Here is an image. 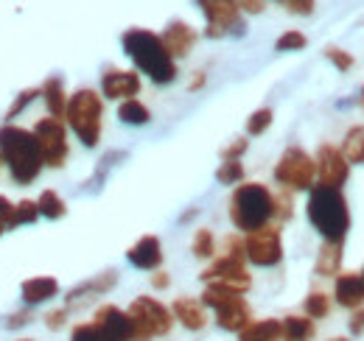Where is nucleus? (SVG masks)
<instances>
[{
	"label": "nucleus",
	"mask_w": 364,
	"mask_h": 341,
	"mask_svg": "<svg viewBox=\"0 0 364 341\" xmlns=\"http://www.w3.org/2000/svg\"><path fill=\"white\" fill-rule=\"evenodd\" d=\"M339 269H342V244L339 241H322L314 271H317L319 277H336Z\"/></svg>",
	"instance_id": "nucleus-24"
},
{
	"label": "nucleus",
	"mask_w": 364,
	"mask_h": 341,
	"mask_svg": "<svg viewBox=\"0 0 364 341\" xmlns=\"http://www.w3.org/2000/svg\"><path fill=\"white\" fill-rule=\"evenodd\" d=\"M252 322V308L244 299V294H232L216 308V325L228 333H238Z\"/></svg>",
	"instance_id": "nucleus-14"
},
{
	"label": "nucleus",
	"mask_w": 364,
	"mask_h": 341,
	"mask_svg": "<svg viewBox=\"0 0 364 341\" xmlns=\"http://www.w3.org/2000/svg\"><path fill=\"white\" fill-rule=\"evenodd\" d=\"M238 11H247V14H261L267 9V0H235Z\"/></svg>",
	"instance_id": "nucleus-43"
},
{
	"label": "nucleus",
	"mask_w": 364,
	"mask_h": 341,
	"mask_svg": "<svg viewBox=\"0 0 364 341\" xmlns=\"http://www.w3.org/2000/svg\"><path fill=\"white\" fill-rule=\"evenodd\" d=\"M277 3L286 6L291 14H303V17H309L314 11V0H277Z\"/></svg>",
	"instance_id": "nucleus-41"
},
{
	"label": "nucleus",
	"mask_w": 364,
	"mask_h": 341,
	"mask_svg": "<svg viewBox=\"0 0 364 341\" xmlns=\"http://www.w3.org/2000/svg\"><path fill=\"white\" fill-rule=\"evenodd\" d=\"M199 277L205 283H222V286H228V288L238 291V294H247L252 288V277L247 271V263L241 257H232V255L216 257Z\"/></svg>",
	"instance_id": "nucleus-11"
},
{
	"label": "nucleus",
	"mask_w": 364,
	"mask_h": 341,
	"mask_svg": "<svg viewBox=\"0 0 364 341\" xmlns=\"http://www.w3.org/2000/svg\"><path fill=\"white\" fill-rule=\"evenodd\" d=\"M59 294V283L53 277H31L20 286V297L26 302V308H37L48 299H53Z\"/></svg>",
	"instance_id": "nucleus-21"
},
{
	"label": "nucleus",
	"mask_w": 364,
	"mask_h": 341,
	"mask_svg": "<svg viewBox=\"0 0 364 341\" xmlns=\"http://www.w3.org/2000/svg\"><path fill=\"white\" fill-rule=\"evenodd\" d=\"M121 43H124L127 56L135 62L137 70L146 73L154 85H171L177 79V65H174L171 53L166 50L160 34H154L149 28H129L121 37Z\"/></svg>",
	"instance_id": "nucleus-2"
},
{
	"label": "nucleus",
	"mask_w": 364,
	"mask_h": 341,
	"mask_svg": "<svg viewBox=\"0 0 364 341\" xmlns=\"http://www.w3.org/2000/svg\"><path fill=\"white\" fill-rule=\"evenodd\" d=\"M328 341H350V339H345V336H336V339H328Z\"/></svg>",
	"instance_id": "nucleus-49"
},
{
	"label": "nucleus",
	"mask_w": 364,
	"mask_h": 341,
	"mask_svg": "<svg viewBox=\"0 0 364 341\" xmlns=\"http://www.w3.org/2000/svg\"><path fill=\"white\" fill-rule=\"evenodd\" d=\"M342 157L348 163H356V166H364V126H350L345 140H342Z\"/></svg>",
	"instance_id": "nucleus-27"
},
{
	"label": "nucleus",
	"mask_w": 364,
	"mask_h": 341,
	"mask_svg": "<svg viewBox=\"0 0 364 341\" xmlns=\"http://www.w3.org/2000/svg\"><path fill=\"white\" fill-rule=\"evenodd\" d=\"M303 310H306L309 319H325L331 313V299H328V294H322V291H311L306 297V302H303Z\"/></svg>",
	"instance_id": "nucleus-30"
},
{
	"label": "nucleus",
	"mask_w": 364,
	"mask_h": 341,
	"mask_svg": "<svg viewBox=\"0 0 364 341\" xmlns=\"http://www.w3.org/2000/svg\"><path fill=\"white\" fill-rule=\"evenodd\" d=\"M0 163H6L17 185H31L46 168L34 131L14 124L0 126Z\"/></svg>",
	"instance_id": "nucleus-1"
},
{
	"label": "nucleus",
	"mask_w": 364,
	"mask_h": 341,
	"mask_svg": "<svg viewBox=\"0 0 364 341\" xmlns=\"http://www.w3.org/2000/svg\"><path fill=\"white\" fill-rule=\"evenodd\" d=\"M306 43H309L306 34H300V31H286L283 37H277L274 48H277V50H303Z\"/></svg>",
	"instance_id": "nucleus-38"
},
{
	"label": "nucleus",
	"mask_w": 364,
	"mask_h": 341,
	"mask_svg": "<svg viewBox=\"0 0 364 341\" xmlns=\"http://www.w3.org/2000/svg\"><path fill=\"white\" fill-rule=\"evenodd\" d=\"M115 283H118V271H104V274H95L90 280H85V283H79L76 288H70L68 291V297H65V308L70 310V308H76V305H82V302H87L92 297H101V294H107V291H112L115 288Z\"/></svg>",
	"instance_id": "nucleus-16"
},
{
	"label": "nucleus",
	"mask_w": 364,
	"mask_h": 341,
	"mask_svg": "<svg viewBox=\"0 0 364 341\" xmlns=\"http://www.w3.org/2000/svg\"><path fill=\"white\" fill-rule=\"evenodd\" d=\"M127 260L140 271H157L163 263V244L157 235H143L135 247L127 252Z\"/></svg>",
	"instance_id": "nucleus-17"
},
{
	"label": "nucleus",
	"mask_w": 364,
	"mask_h": 341,
	"mask_svg": "<svg viewBox=\"0 0 364 341\" xmlns=\"http://www.w3.org/2000/svg\"><path fill=\"white\" fill-rule=\"evenodd\" d=\"M274 196V218L277 221H289L294 215V202H291V193L286 188H280V193H272Z\"/></svg>",
	"instance_id": "nucleus-35"
},
{
	"label": "nucleus",
	"mask_w": 364,
	"mask_h": 341,
	"mask_svg": "<svg viewBox=\"0 0 364 341\" xmlns=\"http://www.w3.org/2000/svg\"><path fill=\"white\" fill-rule=\"evenodd\" d=\"M274 218V196L261 182H244L230 196V221L241 232H255Z\"/></svg>",
	"instance_id": "nucleus-4"
},
{
	"label": "nucleus",
	"mask_w": 364,
	"mask_h": 341,
	"mask_svg": "<svg viewBox=\"0 0 364 341\" xmlns=\"http://www.w3.org/2000/svg\"><path fill=\"white\" fill-rule=\"evenodd\" d=\"M359 104H362V109H364V87H362V98H359Z\"/></svg>",
	"instance_id": "nucleus-50"
},
{
	"label": "nucleus",
	"mask_w": 364,
	"mask_h": 341,
	"mask_svg": "<svg viewBox=\"0 0 364 341\" xmlns=\"http://www.w3.org/2000/svg\"><path fill=\"white\" fill-rule=\"evenodd\" d=\"M205 20H208V37L219 40L228 34H241L244 31V20L241 11L235 6V0H196Z\"/></svg>",
	"instance_id": "nucleus-10"
},
{
	"label": "nucleus",
	"mask_w": 364,
	"mask_h": 341,
	"mask_svg": "<svg viewBox=\"0 0 364 341\" xmlns=\"http://www.w3.org/2000/svg\"><path fill=\"white\" fill-rule=\"evenodd\" d=\"M202 85H205V73H196V76H193V82L188 85V90L193 92V90H199V87H202Z\"/></svg>",
	"instance_id": "nucleus-46"
},
{
	"label": "nucleus",
	"mask_w": 364,
	"mask_h": 341,
	"mask_svg": "<svg viewBox=\"0 0 364 341\" xmlns=\"http://www.w3.org/2000/svg\"><path fill=\"white\" fill-rule=\"evenodd\" d=\"M118 118H121L124 124H129V126H143V124L151 121V112H149V107L140 104L137 98H129V101H121Z\"/></svg>",
	"instance_id": "nucleus-28"
},
{
	"label": "nucleus",
	"mask_w": 364,
	"mask_h": 341,
	"mask_svg": "<svg viewBox=\"0 0 364 341\" xmlns=\"http://www.w3.org/2000/svg\"><path fill=\"white\" fill-rule=\"evenodd\" d=\"M272 126V109L264 107V109H255L250 118H247V134H264L267 129Z\"/></svg>",
	"instance_id": "nucleus-34"
},
{
	"label": "nucleus",
	"mask_w": 364,
	"mask_h": 341,
	"mask_svg": "<svg viewBox=\"0 0 364 341\" xmlns=\"http://www.w3.org/2000/svg\"><path fill=\"white\" fill-rule=\"evenodd\" d=\"M31 131L37 137V146H40V154H43V166H48V168H62L68 163V154H70L65 121L48 115V118H40Z\"/></svg>",
	"instance_id": "nucleus-8"
},
{
	"label": "nucleus",
	"mask_w": 364,
	"mask_h": 341,
	"mask_svg": "<svg viewBox=\"0 0 364 341\" xmlns=\"http://www.w3.org/2000/svg\"><path fill=\"white\" fill-rule=\"evenodd\" d=\"M129 319L135 328V339L132 341H151L160 336H168L174 328V316L171 310L154 297H137L129 305Z\"/></svg>",
	"instance_id": "nucleus-6"
},
{
	"label": "nucleus",
	"mask_w": 364,
	"mask_h": 341,
	"mask_svg": "<svg viewBox=\"0 0 364 341\" xmlns=\"http://www.w3.org/2000/svg\"><path fill=\"white\" fill-rule=\"evenodd\" d=\"M37 210H40V215H46V218H50V221H56V218H65L68 205H65V199H62L56 190H43L40 199H37Z\"/></svg>",
	"instance_id": "nucleus-29"
},
{
	"label": "nucleus",
	"mask_w": 364,
	"mask_h": 341,
	"mask_svg": "<svg viewBox=\"0 0 364 341\" xmlns=\"http://www.w3.org/2000/svg\"><path fill=\"white\" fill-rule=\"evenodd\" d=\"M168 286H171L168 271H154V274H151V288H154V291H166Z\"/></svg>",
	"instance_id": "nucleus-45"
},
{
	"label": "nucleus",
	"mask_w": 364,
	"mask_h": 341,
	"mask_svg": "<svg viewBox=\"0 0 364 341\" xmlns=\"http://www.w3.org/2000/svg\"><path fill=\"white\" fill-rule=\"evenodd\" d=\"M17 341H34V339H17Z\"/></svg>",
	"instance_id": "nucleus-51"
},
{
	"label": "nucleus",
	"mask_w": 364,
	"mask_h": 341,
	"mask_svg": "<svg viewBox=\"0 0 364 341\" xmlns=\"http://www.w3.org/2000/svg\"><path fill=\"white\" fill-rule=\"evenodd\" d=\"M34 98H40V90H34V87H31V90H23V92L17 95V101L9 107V112H6L9 124H11V121H14V118H17V115H20V112H23V109H26V107L34 101Z\"/></svg>",
	"instance_id": "nucleus-37"
},
{
	"label": "nucleus",
	"mask_w": 364,
	"mask_h": 341,
	"mask_svg": "<svg viewBox=\"0 0 364 341\" xmlns=\"http://www.w3.org/2000/svg\"><path fill=\"white\" fill-rule=\"evenodd\" d=\"M70 341H112L95 322H82L70 330Z\"/></svg>",
	"instance_id": "nucleus-32"
},
{
	"label": "nucleus",
	"mask_w": 364,
	"mask_h": 341,
	"mask_svg": "<svg viewBox=\"0 0 364 341\" xmlns=\"http://www.w3.org/2000/svg\"><path fill=\"white\" fill-rule=\"evenodd\" d=\"M314 163H317L319 185H328V188H342V185L348 182V176H350V163H348V160L342 157V151H339L336 146H331V143L319 146Z\"/></svg>",
	"instance_id": "nucleus-12"
},
{
	"label": "nucleus",
	"mask_w": 364,
	"mask_h": 341,
	"mask_svg": "<svg viewBox=\"0 0 364 341\" xmlns=\"http://www.w3.org/2000/svg\"><path fill=\"white\" fill-rule=\"evenodd\" d=\"M314 333H317V325L309 316L291 313V316L280 319V341H311Z\"/></svg>",
	"instance_id": "nucleus-23"
},
{
	"label": "nucleus",
	"mask_w": 364,
	"mask_h": 341,
	"mask_svg": "<svg viewBox=\"0 0 364 341\" xmlns=\"http://www.w3.org/2000/svg\"><path fill=\"white\" fill-rule=\"evenodd\" d=\"M171 316L174 322H180L185 330L196 333V330H205L208 328V310L199 299L193 297H177L171 305Z\"/></svg>",
	"instance_id": "nucleus-18"
},
{
	"label": "nucleus",
	"mask_w": 364,
	"mask_h": 341,
	"mask_svg": "<svg viewBox=\"0 0 364 341\" xmlns=\"http://www.w3.org/2000/svg\"><path fill=\"white\" fill-rule=\"evenodd\" d=\"M317 179V163L309 151H303L300 146H289L277 166H274V182L286 190H311Z\"/></svg>",
	"instance_id": "nucleus-7"
},
{
	"label": "nucleus",
	"mask_w": 364,
	"mask_h": 341,
	"mask_svg": "<svg viewBox=\"0 0 364 341\" xmlns=\"http://www.w3.org/2000/svg\"><path fill=\"white\" fill-rule=\"evenodd\" d=\"M3 232H9V229H6V221H3V215H0V235H3Z\"/></svg>",
	"instance_id": "nucleus-48"
},
{
	"label": "nucleus",
	"mask_w": 364,
	"mask_h": 341,
	"mask_svg": "<svg viewBox=\"0 0 364 341\" xmlns=\"http://www.w3.org/2000/svg\"><path fill=\"white\" fill-rule=\"evenodd\" d=\"M160 40H163V45H166V50L171 53V59H182V56L191 53V48H193V43H196V31H193L188 23L174 20V23L166 26V31H163Z\"/></svg>",
	"instance_id": "nucleus-19"
},
{
	"label": "nucleus",
	"mask_w": 364,
	"mask_h": 341,
	"mask_svg": "<svg viewBox=\"0 0 364 341\" xmlns=\"http://www.w3.org/2000/svg\"><path fill=\"white\" fill-rule=\"evenodd\" d=\"M350 333L353 336H364V308H356L350 316Z\"/></svg>",
	"instance_id": "nucleus-44"
},
{
	"label": "nucleus",
	"mask_w": 364,
	"mask_h": 341,
	"mask_svg": "<svg viewBox=\"0 0 364 341\" xmlns=\"http://www.w3.org/2000/svg\"><path fill=\"white\" fill-rule=\"evenodd\" d=\"M37 218H40V210H37V202H31V199L17 202L9 213L3 215L6 229H17V227H23V224H34Z\"/></svg>",
	"instance_id": "nucleus-26"
},
{
	"label": "nucleus",
	"mask_w": 364,
	"mask_h": 341,
	"mask_svg": "<svg viewBox=\"0 0 364 341\" xmlns=\"http://www.w3.org/2000/svg\"><path fill=\"white\" fill-rule=\"evenodd\" d=\"M40 98L46 101V109L50 118L65 121V109H68V92L59 76H48L43 87H40Z\"/></svg>",
	"instance_id": "nucleus-22"
},
{
	"label": "nucleus",
	"mask_w": 364,
	"mask_h": 341,
	"mask_svg": "<svg viewBox=\"0 0 364 341\" xmlns=\"http://www.w3.org/2000/svg\"><path fill=\"white\" fill-rule=\"evenodd\" d=\"M238 341H280V319H252L238 330Z\"/></svg>",
	"instance_id": "nucleus-25"
},
{
	"label": "nucleus",
	"mask_w": 364,
	"mask_h": 341,
	"mask_svg": "<svg viewBox=\"0 0 364 341\" xmlns=\"http://www.w3.org/2000/svg\"><path fill=\"white\" fill-rule=\"evenodd\" d=\"M362 280H364V269H362Z\"/></svg>",
	"instance_id": "nucleus-52"
},
{
	"label": "nucleus",
	"mask_w": 364,
	"mask_h": 341,
	"mask_svg": "<svg viewBox=\"0 0 364 341\" xmlns=\"http://www.w3.org/2000/svg\"><path fill=\"white\" fill-rule=\"evenodd\" d=\"M92 322L109 336L112 341H132L135 339V328H132V319L127 310L115 308V305H101L92 316Z\"/></svg>",
	"instance_id": "nucleus-13"
},
{
	"label": "nucleus",
	"mask_w": 364,
	"mask_h": 341,
	"mask_svg": "<svg viewBox=\"0 0 364 341\" xmlns=\"http://www.w3.org/2000/svg\"><path fill=\"white\" fill-rule=\"evenodd\" d=\"M101 92L109 101H129L140 92V76L132 70H107L101 76Z\"/></svg>",
	"instance_id": "nucleus-15"
},
{
	"label": "nucleus",
	"mask_w": 364,
	"mask_h": 341,
	"mask_svg": "<svg viewBox=\"0 0 364 341\" xmlns=\"http://www.w3.org/2000/svg\"><path fill=\"white\" fill-rule=\"evenodd\" d=\"M101 118H104V104H101V95L95 90L82 87L73 95H68L65 121H68L70 131L82 140V146H87V148L98 146V140H101Z\"/></svg>",
	"instance_id": "nucleus-5"
},
{
	"label": "nucleus",
	"mask_w": 364,
	"mask_h": 341,
	"mask_svg": "<svg viewBox=\"0 0 364 341\" xmlns=\"http://www.w3.org/2000/svg\"><path fill=\"white\" fill-rule=\"evenodd\" d=\"M31 319H34V310H31V308H23V310H14V313H9L3 325H6V330H20V328L31 325Z\"/></svg>",
	"instance_id": "nucleus-39"
},
{
	"label": "nucleus",
	"mask_w": 364,
	"mask_h": 341,
	"mask_svg": "<svg viewBox=\"0 0 364 341\" xmlns=\"http://www.w3.org/2000/svg\"><path fill=\"white\" fill-rule=\"evenodd\" d=\"M216 179L222 185H238L244 179V166L238 160H222V166L216 170Z\"/></svg>",
	"instance_id": "nucleus-33"
},
{
	"label": "nucleus",
	"mask_w": 364,
	"mask_h": 341,
	"mask_svg": "<svg viewBox=\"0 0 364 341\" xmlns=\"http://www.w3.org/2000/svg\"><path fill=\"white\" fill-rule=\"evenodd\" d=\"M193 255L202 257V260H210V257L216 255V238H213V232L210 229H196V235H193Z\"/></svg>",
	"instance_id": "nucleus-31"
},
{
	"label": "nucleus",
	"mask_w": 364,
	"mask_h": 341,
	"mask_svg": "<svg viewBox=\"0 0 364 341\" xmlns=\"http://www.w3.org/2000/svg\"><path fill=\"white\" fill-rule=\"evenodd\" d=\"M333 297L342 308H362L364 305V280L362 274H336V286H333Z\"/></svg>",
	"instance_id": "nucleus-20"
},
{
	"label": "nucleus",
	"mask_w": 364,
	"mask_h": 341,
	"mask_svg": "<svg viewBox=\"0 0 364 341\" xmlns=\"http://www.w3.org/2000/svg\"><path fill=\"white\" fill-rule=\"evenodd\" d=\"M306 213L311 227L317 229L325 241H345L350 229V207L342 193V188H328V185H314L309 193Z\"/></svg>",
	"instance_id": "nucleus-3"
},
{
	"label": "nucleus",
	"mask_w": 364,
	"mask_h": 341,
	"mask_svg": "<svg viewBox=\"0 0 364 341\" xmlns=\"http://www.w3.org/2000/svg\"><path fill=\"white\" fill-rule=\"evenodd\" d=\"M11 207H14V205H11L6 196H0V215H6L9 210H11Z\"/></svg>",
	"instance_id": "nucleus-47"
},
{
	"label": "nucleus",
	"mask_w": 364,
	"mask_h": 341,
	"mask_svg": "<svg viewBox=\"0 0 364 341\" xmlns=\"http://www.w3.org/2000/svg\"><path fill=\"white\" fill-rule=\"evenodd\" d=\"M68 308H56V310H48L46 313V328L48 330H62L68 325Z\"/></svg>",
	"instance_id": "nucleus-40"
},
{
	"label": "nucleus",
	"mask_w": 364,
	"mask_h": 341,
	"mask_svg": "<svg viewBox=\"0 0 364 341\" xmlns=\"http://www.w3.org/2000/svg\"><path fill=\"white\" fill-rule=\"evenodd\" d=\"M244 255L252 266L269 269L283 260V241H280V227L267 224L255 232H247L244 238Z\"/></svg>",
	"instance_id": "nucleus-9"
},
{
	"label": "nucleus",
	"mask_w": 364,
	"mask_h": 341,
	"mask_svg": "<svg viewBox=\"0 0 364 341\" xmlns=\"http://www.w3.org/2000/svg\"><path fill=\"white\" fill-rule=\"evenodd\" d=\"M247 146H250V143H247L244 137H235L228 148H222V160H241V154L247 151Z\"/></svg>",
	"instance_id": "nucleus-42"
},
{
	"label": "nucleus",
	"mask_w": 364,
	"mask_h": 341,
	"mask_svg": "<svg viewBox=\"0 0 364 341\" xmlns=\"http://www.w3.org/2000/svg\"><path fill=\"white\" fill-rule=\"evenodd\" d=\"M325 56H328V62H333V67L342 70V73H348V70L353 67V56H350L348 50L336 48V45H328V48H325Z\"/></svg>",
	"instance_id": "nucleus-36"
}]
</instances>
